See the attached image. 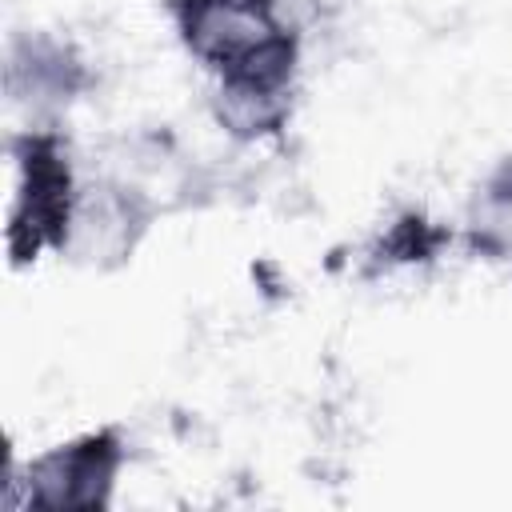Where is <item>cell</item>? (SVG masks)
Wrapping results in <instances>:
<instances>
[{
    "label": "cell",
    "mask_w": 512,
    "mask_h": 512,
    "mask_svg": "<svg viewBox=\"0 0 512 512\" xmlns=\"http://www.w3.org/2000/svg\"><path fill=\"white\" fill-rule=\"evenodd\" d=\"M184 44L224 76L220 92L280 100L296 64V40L276 0H176Z\"/></svg>",
    "instance_id": "obj_1"
},
{
    "label": "cell",
    "mask_w": 512,
    "mask_h": 512,
    "mask_svg": "<svg viewBox=\"0 0 512 512\" xmlns=\"http://www.w3.org/2000/svg\"><path fill=\"white\" fill-rule=\"evenodd\" d=\"M16 164H20V192L8 224V248L12 256L36 260L40 248H64L76 220V192H72V168L56 136L28 132L16 140Z\"/></svg>",
    "instance_id": "obj_2"
},
{
    "label": "cell",
    "mask_w": 512,
    "mask_h": 512,
    "mask_svg": "<svg viewBox=\"0 0 512 512\" xmlns=\"http://www.w3.org/2000/svg\"><path fill=\"white\" fill-rule=\"evenodd\" d=\"M116 432H96L76 444H60L28 468V504L36 508H104L112 476L120 468Z\"/></svg>",
    "instance_id": "obj_3"
}]
</instances>
